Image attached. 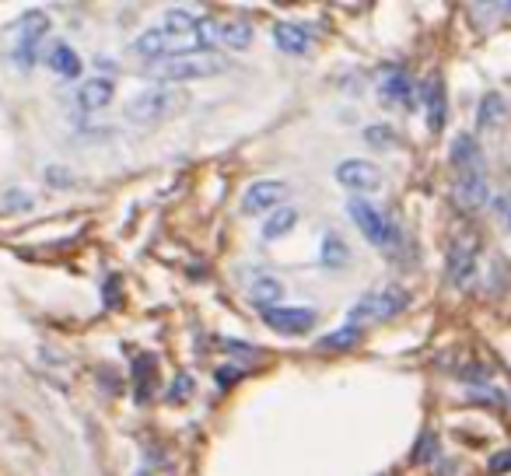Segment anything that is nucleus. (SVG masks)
I'll list each match as a JSON object with an SVG mask.
<instances>
[{
	"label": "nucleus",
	"instance_id": "obj_1",
	"mask_svg": "<svg viewBox=\"0 0 511 476\" xmlns=\"http://www.w3.org/2000/svg\"><path fill=\"white\" fill-rule=\"evenodd\" d=\"M133 53L144 60H172V57H190L203 53V35H200V18L190 11H168L158 29H148L133 39Z\"/></svg>",
	"mask_w": 511,
	"mask_h": 476
},
{
	"label": "nucleus",
	"instance_id": "obj_2",
	"mask_svg": "<svg viewBox=\"0 0 511 476\" xmlns=\"http://www.w3.org/2000/svg\"><path fill=\"white\" fill-rule=\"evenodd\" d=\"M228 64H224L221 53H190V57H172V60H155V64L144 67V74L151 81H161L168 88H179L183 81H207V77H218L224 74Z\"/></svg>",
	"mask_w": 511,
	"mask_h": 476
},
{
	"label": "nucleus",
	"instance_id": "obj_3",
	"mask_svg": "<svg viewBox=\"0 0 511 476\" xmlns=\"http://www.w3.org/2000/svg\"><path fill=\"white\" fill-rule=\"evenodd\" d=\"M186 105H190V92L158 85V88H148V92H140V95L130 98L127 120L130 123H137V127H158L165 120H175Z\"/></svg>",
	"mask_w": 511,
	"mask_h": 476
},
{
	"label": "nucleus",
	"instance_id": "obj_4",
	"mask_svg": "<svg viewBox=\"0 0 511 476\" xmlns=\"http://www.w3.org/2000/svg\"><path fill=\"white\" fill-rule=\"evenodd\" d=\"M410 305V294L399 291V287H382V291H372L364 298L354 301V309L347 312V326H364V322H385V319L399 316L403 309Z\"/></svg>",
	"mask_w": 511,
	"mask_h": 476
},
{
	"label": "nucleus",
	"instance_id": "obj_5",
	"mask_svg": "<svg viewBox=\"0 0 511 476\" xmlns=\"http://www.w3.org/2000/svg\"><path fill=\"white\" fill-rule=\"evenodd\" d=\"M347 214H351L354 224L361 228V235H364L372 246H379V249H392V246H396L399 231L392 228V221L385 218L375 203H368V200H351V203H347Z\"/></svg>",
	"mask_w": 511,
	"mask_h": 476
},
{
	"label": "nucleus",
	"instance_id": "obj_6",
	"mask_svg": "<svg viewBox=\"0 0 511 476\" xmlns=\"http://www.w3.org/2000/svg\"><path fill=\"white\" fill-rule=\"evenodd\" d=\"M200 35L203 42H221L228 49H249L253 25L242 18H200Z\"/></svg>",
	"mask_w": 511,
	"mask_h": 476
},
{
	"label": "nucleus",
	"instance_id": "obj_7",
	"mask_svg": "<svg viewBox=\"0 0 511 476\" xmlns=\"http://www.w3.org/2000/svg\"><path fill=\"white\" fill-rule=\"evenodd\" d=\"M284 196H288V186H284V183H277V179H259V183L249 186L246 196H242V214H246V218L273 214L277 207H284Z\"/></svg>",
	"mask_w": 511,
	"mask_h": 476
},
{
	"label": "nucleus",
	"instance_id": "obj_8",
	"mask_svg": "<svg viewBox=\"0 0 511 476\" xmlns=\"http://www.w3.org/2000/svg\"><path fill=\"white\" fill-rule=\"evenodd\" d=\"M316 309H301V305H277V309H266L263 322L273 329V333H284V337H301L316 326Z\"/></svg>",
	"mask_w": 511,
	"mask_h": 476
},
{
	"label": "nucleus",
	"instance_id": "obj_9",
	"mask_svg": "<svg viewBox=\"0 0 511 476\" xmlns=\"http://www.w3.org/2000/svg\"><path fill=\"white\" fill-rule=\"evenodd\" d=\"M477 256H480V242L477 235H459L448 249V281L452 284H470V277L477 274Z\"/></svg>",
	"mask_w": 511,
	"mask_h": 476
},
{
	"label": "nucleus",
	"instance_id": "obj_10",
	"mask_svg": "<svg viewBox=\"0 0 511 476\" xmlns=\"http://www.w3.org/2000/svg\"><path fill=\"white\" fill-rule=\"evenodd\" d=\"M452 200L462 207V211H480L490 203V186H487V175L480 168H466L455 175L452 183Z\"/></svg>",
	"mask_w": 511,
	"mask_h": 476
},
{
	"label": "nucleus",
	"instance_id": "obj_11",
	"mask_svg": "<svg viewBox=\"0 0 511 476\" xmlns=\"http://www.w3.org/2000/svg\"><path fill=\"white\" fill-rule=\"evenodd\" d=\"M336 183L354 193H375L382 186V172H379V165H372V161L347 158L336 165Z\"/></svg>",
	"mask_w": 511,
	"mask_h": 476
},
{
	"label": "nucleus",
	"instance_id": "obj_12",
	"mask_svg": "<svg viewBox=\"0 0 511 476\" xmlns=\"http://www.w3.org/2000/svg\"><path fill=\"white\" fill-rule=\"evenodd\" d=\"M49 32V18L46 11H32L22 18V39H18V49H14V60L22 67L35 64V46L42 42V35Z\"/></svg>",
	"mask_w": 511,
	"mask_h": 476
},
{
	"label": "nucleus",
	"instance_id": "obj_13",
	"mask_svg": "<svg viewBox=\"0 0 511 476\" xmlns=\"http://www.w3.org/2000/svg\"><path fill=\"white\" fill-rule=\"evenodd\" d=\"M379 98L385 109H410L414 105V85L403 70H385L379 81Z\"/></svg>",
	"mask_w": 511,
	"mask_h": 476
},
{
	"label": "nucleus",
	"instance_id": "obj_14",
	"mask_svg": "<svg viewBox=\"0 0 511 476\" xmlns=\"http://www.w3.org/2000/svg\"><path fill=\"white\" fill-rule=\"evenodd\" d=\"M424 120H427L431 133H442V130H445L448 98H445V81H442L438 74H431V81H427V88H424Z\"/></svg>",
	"mask_w": 511,
	"mask_h": 476
},
{
	"label": "nucleus",
	"instance_id": "obj_15",
	"mask_svg": "<svg viewBox=\"0 0 511 476\" xmlns=\"http://www.w3.org/2000/svg\"><path fill=\"white\" fill-rule=\"evenodd\" d=\"M74 102H77V109H85V112L105 109V105L112 102V81H109V77H88V81L74 92Z\"/></svg>",
	"mask_w": 511,
	"mask_h": 476
},
{
	"label": "nucleus",
	"instance_id": "obj_16",
	"mask_svg": "<svg viewBox=\"0 0 511 476\" xmlns=\"http://www.w3.org/2000/svg\"><path fill=\"white\" fill-rule=\"evenodd\" d=\"M273 42H277V49L301 57V53L312 49V32L294 25V22H281V25H273Z\"/></svg>",
	"mask_w": 511,
	"mask_h": 476
},
{
	"label": "nucleus",
	"instance_id": "obj_17",
	"mask_svg": "<svg viewBox=\"0 0 511 476\" xmlns=\"http://www.w3.org/2000/svg\"><path fill=\"white\" fill-rule=\"evenodd\" d=\"M249 298H253V305H259L263 312H266V309H277L281 298H284V284H281L277 277H270V274H259L253 284H249Z\"/></svg>",
	"mask_w": 511,
	"mask_h": 476
},
{
	"label": "nucleus",
	"instance_id": "obj_18",
	"mask_svg": "<svg viewBox=\"0 0 511 476\" xmlns=\"http://www.w3.org/2000/svg\"><path fill=\"white\" fill-rule=\"evenodd\" d=\"M158 361H155V354H140L137 357V364H133V382H137V400H151V392H155V385H158Z\"/></svg>",
	"mask_w": 511,
	"mask_h": 476
},
{
	"label": "nucleus",
	"instance_id": "obj_19",
	"mask_svg": "<svg viewBox=\"0 0 511 476\" xmlns=\"http://www.w3.org/2000/svg\"><path fill=\"white\" fill-rule=\"evenodd\" d=\"M322 263H326L329 270L351 266V249H347V242H344L336 231H326V235H322Z\"/></svg>",
	"mask_w": 511,
	"mask_h": 476
},
{
	"label": "nucleus",
	"instance_id": "obj_20",
	"mask_svg": "<svg viewBox=\"0 0 511 476\" xmlns=\"http://www.w3.org/2000/svg\"><path fill=\"white\" fill-rule=\"evenodd\" d=\"M46 64H49L53 74H60V77H77V74H81V57H77L67 42H60V46H53V49H49Z\"/></svg>",
	"mask_w": 511,
	"mask_h": 476
},
{
	"label": "nucleus",
	"instance_id": "obj_21",
	"mask_svg": "<svg viewBox=\"0 0 511 476\" xmlns=\"http://www.w3.org/2000/svg\"><path fill=\"white\" fill-rule=\"evenodd\" d=\"M294 221H298V211H294V207H277V211L263 221V238H266V242H277L281 235H288L291 228H294Z\"/></svg>",
	"mask_w": 511,
	"mask_h": 476
},
{
	"label": "nucleus",
	"instance_id": "obj_22",
	"mask_svg": "<svg viewBox=\"0 0 511 476\" xmlns=\"http://www.w3.org/2000/svg\"><path fill=\"white\" fill-rule=\"evenodd\" d=\"M452 165H455L459 172H466V168H480V148H477V140H473L470 133L455 137V148H452Z\"/></svg>",
	"mask_w": 511,
	"mask_h": 476
},
{
	"label": "nucleus",
	"instance_id": "obj_23",
	"mask_svg": "<svg viewBox=\"0 0 511 476\" xmlns=\"http://www.w3.org/2000/svg\"><path fill=\"white\" fill-rule=\"evenodd\" d=\"M505 116H508V105H505V98L498 95V92H487V95H483V102H480V109H477L480 127H498V123H501Z\"/></svg>",
	"mask_w": 511,
	"mask_h": 476
},
{
	"label": "nucleus",
	"instance_id": "obj_24",
	"mask_svg": "<svg viewBox=\"0 0 511 476\" xmlns=\"http://www.w3.org/2000/svg\"><path fill=\"white\" fill-rule=\"evenodd\" d=\"M357 344H361V329L357 326H344V329H336V333H329V337L319 340L322 350H351Z\"/></svg>",
	"mask_w": 511,
	"mask_h": 476
},
{
	"label": "nucleus",
	"instance_id": "obj_25",
	"mask_svg": "<svg viewBox=\"0 0 511 476\" xmlns=\"http://www.w3.org/2000/svg\"><path fill=\"white\" fill-rule=\"evenodd\" d=\"M364 140H368L372 148H379V151H389V148L396 144V133L389 127H368L364 130Z\"/></svg>",
	"mask_w": 511,
	"mask_h": 476
},
{
	"label": "nucleus",
	"instance_id": "obj_26",
	"mask_svg": "<svg viewBox=\"0 0 511 476\" xmlns=\"http://www.w3.org/2000/svg\"><path fill=\"white\" fill-rule=\"evenodd\" d=\"M438 455V438H435V431H427V435H420V442L414 448V463H431Z\"/></svg>",
	"mask_w": 511,
	"mask_h": 476
},
{
	"label": "nucleus",
	"instance_id": "obj_27",
	"mask_svg": "<svg viewBox=\"0 0 511 476\" xmlns=\"http://www.w3.org/2000/svg\"><path fill=\"white\" fill-rule=\"evenodd\" d=\"M487 470H490V476L511 473V448H505V452H494V455L487 459Z\"/></svg>",
	"mask_w": 511,
	"mask_h": 476
},
{
	"label": "nucleus",
	"instance_id": "obj_28",
	"mask_svg": "<svg viewBox=\"0 0 511 476\" xmlns=\"http://www.w3.org/2000/svg\"><path fill=\"white\" fill-rule=\"evenodd\" d=\"M46 183H49L53 190H70V186H74L70 172H67V168H57V165H49V168H46Z\"/></svg>",
	"mask_w": 511,
	"mask_h": 476
},
{
	"label": "nucleus",
	"instance_id": "obj_29",
	"mask_svg": "<svg viewBox=\"0 0 511 476\" xmlns=\"http://www.w3.org/2000/svg\"><path fill=\"white\" fill-rule=\"evenodd\" d=\"M494 211H498V218L511 228V200L508 196H498V200H494Z\"/></svg>",
	"mask_w": 511,
	"mask_h": 476
},
{
	"label": "nucleus",
	"instance_id": "obj_30",
	"mask_svg": "<svg viewBox=\"0 0 511 476\" xmlns=\"http://www.w3.org/2000/svg\"><path fill=\"white\" fill-rule=\"evenodd\" d=\"M190 375H179V379H175V389H172V392H168V400H183V396H186V392H190Z\"/></svg>",
	"mask_w": 511,
	"mask_h": 476
},
{
	"label": "nucleus",
	"instance_id": "obj_31",
	"mask_svg": "<svg viewBox=\"0 0 511 476\" xmlns=\"http://www.w3.org/2000/svg\"><path fill=\"white\" fill-rule=\"evenodd\" d=\"M238 375H242V368H235V364H231V368H218V382H221V385L238 382Z\"/></svg>",
	"mask_w": 511,
	"mask_h": 476
},
{
	"label": "nucleus",
	"instance_id": "obj_32",
	"mask_svg": "<svg viewBox=\"0 0 511 476\" xmlns=\"http://www.w3.org/2000/svg\"><path fill=\"white\" fill-rule=\"evenodd\" d=\"M7 200H11L7 207H18V211H25V207L32 203V196H29V193H7Z\"/></svg>",
	"mask_w": 511,
	"mask_h": 476
},
{
	"label": "nucleus",
	"instance_id": "obj_33",
	"mask_svg": "<svg viewBox=\"0 0 511 476\" xmlns=\"http://www.w3.org/2000/svg\"><path fill=\"white\" fill-rule=\"evenodd\" d=\"M137 476H148V473H137Z\"/></svg>",
	"mask_w": 511,
	"mask_h": 476
},
{
	"label": "nucleus",
	"instance_id": "obj_34",
	"mask_svg": "<svg viewBox=\"0 0 511 476\" xmlns=\"http://www.w3.org/2000/svg\"><path fill=\"white\" fill-rule=\"evenodd\" d=\"M382 476H385V473H382Z\"/></svg>",
	"mask_w": 511,
	"mask_h": 476
}]
</instances>
